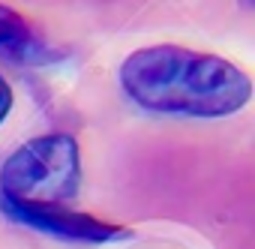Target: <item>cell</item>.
I'll use <instances>...</instances> for the list:
<instances>
[{"mask_svg":"<svg viewBox=\"0 0 255 249\" xmlns=\"http://www.w3.org/2000/svg\"><path fill=\"white\" fill-rule=\"evenodd\" d=\"M12 102H15V96H12V87H9V81L0 75V123H3L6 117H9V111H12Z\"/></svg>","mask_w":255,"mask_h":249,"instance_id":"5b68a950","label":"cell"},{"mask_svg":"<svg viewBox=\"0 0 255 249\" xmlns=\"http://www.w3.org/2000/svg\"><path fill=\"white\" fill-rule=\"evenodd\" d=\"M3 210L12 222L27 225L33 231L60 237V240H72V243H117L132 237L129 228L105 222L99 216L90 213H78V210H66V207H54V204H12V201H0Z\"/></svg>","mask_w":255,"mask_h":249,"instance_id":"3957f363","label":"cell"},{"mask_svg":"<svg viewBox=\"0 0 255 249\" xmlns=\"http://www.w3.org/2000/svg\"><path fill=\"white\" fill-rule=\"evenodd\" d=\"M0 54L12 60H30L39 57V39L27 18L9 6L0 3Z\"/></svg>","mask_w":255,"mask_h":249,"instance_id":"277c9868","label":"cell"},{"mask_svg":"<svg viewBox=\"0 0 255 249\" xmlns=\"http://www.w3.org/2000/svg\"><path fill=\"white\" fill-rule=\"evenodd\" d=\"M81 189V150L66 132L24 141L0 165V201L12 204H69Z\"/></svg>","mask_w":255,"mask_h":249,"instance_id":"7a4b0ae2","label":"cell"},{"mask_svg":"<svg viewBox=\"0 0 255 249\" xmlns=\"http://www.w3.org/2000/svg\"><path fill=\"white\" fill-rule=\"evenodd\" d=\"M120 87L135 105L174 117H228L249 96V75L216 54L183 45H147L120 63Z\"/></svg>","mask_w":255,"mask_h":249,"instance_id":"6da1fadb","label":"cell"}]
</instances>
